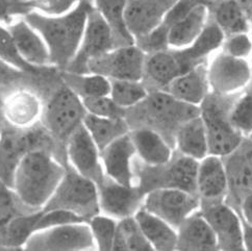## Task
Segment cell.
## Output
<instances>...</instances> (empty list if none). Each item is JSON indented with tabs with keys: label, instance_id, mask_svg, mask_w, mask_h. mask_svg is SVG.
<instances>
[{
	"label": "cell",
	"instance_id": "cell-34",
	"mask_svg": "<svg viewBox=\"0 0 252 251\" xmlns=\"http://www.w3.org/2000/svg\"><path fill=\"white\" fill-rule=\"evenodd\" d=\"M113 250L150 251L154 248L143 235L134 217H128L118 220L117 223Z\"/></svg>",
	"mask_w": 252,
	"mask_h": 251
},
{
	"label": "cell",
	"instance_id": "cell-51",
	"mask_svg": "<svg viewBox=\"0 0 252 251\" xmlns=\"http://www.w3.org/2000/svg\"><path fill=\"white\" fill-rule=\"evenodd\" d=\"M250 138H251V139H252V136H251V137H250Z\"/></svg>",
	"mask_w": 252,
	"mask_h": 251
},
{
	"label": "cell",
	"instance_id": "cell-13",
	"mask_svg": "<svg viewBox=\"0 0 252 251\" xmlns=\"http://www.w3.org/2000/svg\"><path fill=\"white\" fill-rule=\"evenodd\" d=\"M200 211L214 231L219 250H245L242 218L231 205L225 201L208 203L202 204Z\"/></svg>",
	"mask_w": 252,
	"mask_h": 251
},
{
	"label": "cell",
	"instance_id": "cell-46",
	"mask_svg": "<svg viewBox=\"0 0 252 251\" xmlns=\"http://www.w3.org/2000/svg\"><path fill=\"white\" fill-rule=\"evenodd\" d=\"M25 73L28 72L17 69L0 59V89L15 83L16 79H19Z\"/></svg>",
	"mask_w": 252,
	"mask_h": 251
},
{
	"label": "cell",
	"instance_id": "cell-10",
	"mask_svg": "<svg viewBox=\"0 0 252 251\" xmlns=\"http://www.w3.org/2000/svg\"><path fill=\"white\" fill-rule=\"evenodd\" d=\"M26 250H92L95 242L88 222L70 223L33 232L23 246Z\"/></svg>",
	"mask_w": 252,
	"mask_h": 251
},
{
	"label": "cell",
	"instance_id": "cell-8",
	"mask_svg": "<svg viewBox=\"0 0 252 251\" xmlns=\"http://www.w3.org/2000/svg\"><path fill=\"white\" fill-rule=\"evenodd\" d=\"M86 114L82 98L64 83L46 107L45 125L56 139L66 142L71 132L83 123Z\"/></svg>",
	"mask_w": 252,
	"mask_h": 251
},
{
	"label": "cell",
	"instance_id": "cell-18",
	"mask_svg": "<svg viewBox=\"0 0 252 251\" xmlns=\"http://www.w3.org/2000/svg\"><path fill=\"white\" fill-rule=\"evenodd\" d=\"M136 157V150L128 131L100 150L104 174L119 184L137 186L133 173V160Z\"/></svg>",
	"mask_w": 252,
	"mask_h": 251
},
{
	"label": "cell",
	"instance_id": "cell-47",
	"mask_svg": "<svg viewBox=\"0 0 252 251\" xmlns=\"http://www.w3.org/2000/svg\"><path fill=\"white\" fill-rule=\"evenodd\" d=\"M237 212L243 221L252 226V192L243 197Z\"/></svg>",
	"mask_w": 252,
	"mask_h": 251
},
{
	"label": "cell",
	"instance_id": "cell-6",
	"mask_svg": "<svg viewBox=\"0 0 252 251\" xmlns=\"http://www.w3.org/2000/svg\"><path fill=\"white\" fill-rule=\"evenodd\" d=\"M52 210L69 211L89 222L100 214L96 183L77 172L69 164L57 190L42 209L43 212Z\"/></svg>",
	"mask_w": 252,
	"mask_h": 251
},
{
	"label": "cell",
	"instance_id": "cell-12",
	"mask_svg": "<svg viewBox=\"0 0 252 251\" xmlns=\"http://www.w3.org/2000/svg\"><path fill=\"white\" fill-rule=\"evenodd\" d=\"M114 48V39L109 25L93 6L89 13L76 55L64 71L76 74H88V63Z\"/></svg>",
	"mask_w": 252,
	"mask_h": 251
},
{
	"label": "cell",
	"instance_id": "cell-25",
	"mask_svg": "<svg viewBox=\"0 0 252 251\" xmlns=\"http://www.w3.org/2000/svg\"><path fill=\"white\" fill-rule=\"evenodd\" d=\"M165 91L179 101L199 106L211 92L206 65L201 64L177 76Z\"/></svg>",
	"mask_w": 252,
	"mask_h": 251
},
{
	"label": "cell",
	"instance_id": "cell-27",
	"mask_svg": "<svg viewBox=\"0 0 252 251\" xmlns=\"http://www.w3.org/2000/svg\"><path fill=\"white\" fill-rule=\"evenodd\" d=\"M208 7L204 2L198 3L182 19L170 26L167 33L168 47L182 49L191 45L206 25Z\"/></svg>",
	"mask_w": 252,
	"mask_h": 251
},
{
	"label": "cell",
	"instance_id": "cell-36",
	"mask_svg": "<svg viewBox=\"0 0 252 251\" xmlns=\"http://www.w3.org/2000/svg\"><path fill=\"white\" fill-rule=\"evenodd\" d=\"M112 99L121 106L128 110L139 104L145 99L149 90L142 80H125V79H110Z\"/></svg>",
	"mask_w": 252,
	"mask_h": 251
},
{
	"label": "cell",
	"instance_id": "cell-48",
	"mask_svg": "<svg viewBox=\"0 0 252 251\" xmlns=\"http://www.w3.org/2000/svg\"><path fill=\"white\" fill-rule=\"evenodd\" d=\"M243 222V238H244L245 250L252 251V226L248 225L246 222Z\"/></svg>",
	"mask_w": 252,
	"mask_h": 251
},
{
	"label": "cell",
	"instance_id": "cell-1",
	"mask_svg": "<svg viewBox=\"0 0 252 251\" xmlns=\"http://www.w3.org/2000/svg\"><path fill=\"white\" fill-rule=\"evenodd\" d=\"M93 6V0H78L77 4L64 15L46 16L31 12L23 17L46 43L52 67L64 71L74 59Z\"/></svg>",
	"mask_w": 252,
	"mask_h": 251
},
{
	"label": "cell",
	"instance_id": "cell-30",
	"mask_svg": "<svg viewBox=\"0 0 252 251\" xmlns=\"http://www.w3.org/2000/svg\"><path fill=\"white\" fill-rule=\"evenodd\" d=\"M126 1L127 0H93L95 8L112 31L115 48L128 46L136 42L125 23Z\"/></svg>",
	"mask_w": 252,
	"mask_h": 251
},
{
	"label": "cell",
	"instance_id": "cell-16",
	"mask_svg": "<svg viewBox=\"0 0 252 251\" xmlns=\"http://www.w3.org/2000/svg\"><path fill=\"white\" fill-rule=\"evenodd\" d=\"M223 160L228 181L225 202L237 211L243 197L252 192V139L245 138L235 151L223 157Z\"/></svg>",
	"mask_w": 252,
	"mask_h": 251
},
{
	"label": "cell",
	"instance_id": "cell-17",
	"mask_svg": "<svg viewBox=\"0 0 252 251\" xmlns=\"http://www.w3.org/2000/svg\"><path fill=\"white\" fill-rule=\"evenodd\" d=\"M176 2L177 0H127L125 23L134 41L158 28Z\"/></svg>",
	"mask_w": 252,
	"mask_h": 251
},
{
	"label": "cell",
	"instance_id": "cell-38",
	"mask_svg": "<svg viewBox=\"0 0 252 251\" xmlns=\"http://www.w3.org/2000/svg\"><path fill=\"white\" fill-rule=\"evenodd\" d=\"M117 223L118 222L116 219L104 214H98L89 220L88 224L91 229L96 249L102 251L113 250Z\"/></svg>",
	"mask_w": 252,
	"mask_h": 251
},
{
	"label": "cell",
	"instance_id": "cell-37",
	"mask_svg": "<svg viewBox=\"0 0 252 251\" xmlns=\"http://www.w3.org/2000/svg\"><path fill=\"white\" fill-rule=\"evenodd\" d=\"M229 120L235 129L244 138L252 136V93L237 96L229 112Z\"/></svg>",
	"mask_w": 252,
	"mask_h": 251
},
{
	"label": "cell",
	"instance_id": "cell-3",
	"mask_svg": "<svg viewBox=\"0 0 252 251\" xmlns=\"http://www.w3.org/2000/svg\"><path fill=\"white\" fill-rule=\"evenodd\" d=\"M199 114V106L179 101L163 90H154L139 104L126 110L125 120L129 129L146 127L158 131L174 148L179 126Z\"/></svg>",
	"mask_w": 252,
	"mask_h": 251
},
{
	"label": "cell",
	"instance_id": "cell-14",
	"mask_svg": "<svg viewBox=\"0 0 252 251\" xmlns=\"http://www.w3.org/2000/svg\"><path fill=\"white\" fill-rule=\"evenodd\" d=\"M97 188L100 212L116 220L133 217L143 207L145 193L138 186L119 184L104 174Z\"/></svg>",
	"mask_w": 252,
	"mask_h": 251
},
{
	"label": "cell",
	"instance_id": "cell-11",
	"mask_svg": "<svg viewBox=\"0 0 252 251\" xmlns=\"http://www.w3.org/2000/svg\"><path fill=\"white\" fill-rule=\"evenodd\" d=\"M211 92L231 96L242 93L252 80V67L244 59L233 58L223 51L206 66Z\"/></svg>",
	"mask_w": 252,
	"mask_h": 251
},
{
	"label": "cell",
	"instance_id": "cell-42",
	"mask_svg": "<svg viewBox=\"0 0 252 251\" xmlns=\"http://www.w3.org/2000/svg\"><path fill=\"white\" fill-rule=\"evenodd\" d=\"M80 222H87V221L84 218L78 216V215L71 213L69 211H64V210H52L47 212L42 211L41 217L39 218L37 224H35V231L46 229L53 226H58V225H64V224L80 223Z\"/></svg>",
	"mask_w": 252,
	"mask_h": 251
},
{
	"label": "cell",
	"instance_id": "cell-33",
	"mask_svg": "<svg viewBox=\"0 0 252 251\" xmlns=\"http://www.w3.org/2000/svg\"><path fill=\"white\" fill-rule=\"evenodd\" d=\"M62 79L82 99L87 97L106 96L111 92V80L99 74H76L63 71Z\"/></svg>",
	"mask_w": 252,
	"mask_h": 251
},
{
	"label": "cell",
	"instance_id": "cell-21",
	"mask_svg": "<svg viewBox=\"0 0 252 251\" xmlns=\"http://www.w3.org/2000/svg\"><path fill=\"white\" fill-rule=\"evenodd\" d=\"M176 250L185 251H215L218 243L215 234L205 220L201 211H197L189 216L176 228Z\"/></svg>",
	"mask_w": 252,
	"mask_h": 251
},
{
	"label": "cell",
	"instance_id": "cell-39",
	"mask_svg": "<svg viewBox=\"0 0 252 251\" xmlns=\"http://www.w3.org/2000/svg\"><path fill=\"white\" fill-rule=\"evenodd\" d=\"M0 59L7 64L31 74L39 73L44 68H37L28 64L18 52L12 34L8 31L6 25L0 23ZM47 68V67H45Z\"/></svg>",
	"mask_w": 252,
	"mask_h": 251
},
{
	"label": "cell",
	"instance_id": "cell-35",
	"mask_svg": "<svg viewBox=\"0 0 252 251\" xmlns=\"http://www.w3.org/2000/svg\"><path fill=\"white\" fill-rule=\"evenodd\" d=\"M217 24L225 35L239 32H248V18L243 12L237 0H224L215 13Z\"/></svg>",
	"mask_w": 252,
	"mask_h": 251
},
{
	"label": "cell",
	"instance_id": "cell-28",
	"mask_svg": "<svg viewBox=\"0 0 252 251\" xmlns=\"http://www.w3.org/2000/svg\"><path fill=\"white\" fill-rule=\"evenodd\" d=\"M133 217L154 250H176L177 232L170 224L143 208Z\"/></svg>",
	"mask_w": 252,
	"mask_h": 251
},
{
	"label": "cell",
	"instance_id": "cell-26",
	"mask_svg": "<svg viewBox=\"0 0 252 251\" xmlns=\"http://www.w3.org/2000/svg\"><path fill=\"white\" fill-rule=\"evenodd\" d=\"M174 150L198 162L209 156L208 136L200 114L179 126L175 134Z\"/></svg>",
	"mask_w": 252,
	"mask_h": 251
},
{
	"label": "cell",
	"instance_id": "cell-20",
	"mask_svg": "<svg viewBox=\"0 0 252 251\" xmlns=\"http://www.w3.org/2000/svg\"><path fill=\"white\" fill-rule=\"evenodd\" d=\"M6 28L12 34L20 57L28 64L37 68L51 66L46 43L42 35L23 17L17 18L7 24Z\"/></svg>",
	"mask_w": 252,
	"mask_h": 251
},
{
	"label": "cell",
	"instance_id": "cell-23",
	"mask_svg": "<svg viewBox=\"0 0 252 251\" xmlns=\"http://www.w3.org/2000/svg\"><path fill=\"white\" fill-rule=\"evenodd\" d=\"M129 136L136 150V156L142 163L159 166L168 163L173 157L174 148L158 131L138 127L129 129Z\"/></svg>",
	"mask_w": 252,
	"mask_h": 251
},
{
	"label": "cell",
	"instance_id": "cell-9",
	"mask_svg": "<svg viewBox=\"0 0 252 251\" xmlns=\"http://www.w3.org/2000/svg\"><path fill=\"white\" fill-rule=\"evenodd\" d=\"M146 53L136 44L114 48L88 63V72L109 79L142 80Z\"/></svg>",
	"mask_w": 252,
	"mask_h": 251
},
{
	"label": "cell",
	"instance_id": "cell-7",
	"mask_svg": "<svg viewBox=\"0 0 252 251\" xmlns=\"http://www.w3.org/2000/svg\"><path fill=\"white\" fill-rule=\"evenodd\" d=\"M142 208L176 229L189 216L201 209V201L196 194L190 192L159 188L145 194Z\"/></svg>",
	"mask_w": 252,
	"mask_h": 251
},
{
	"label": "cell",
	"instance_id": "cell-24",
	"mask_svg": "<svg viewBox=\"0 0 252 251\" xmlns=\"http://www.w3.org/2000/svg\"><path fill=\"white\" fill-rule=\"evenodd\" d=\"M225 34L219 26L214 23L206 24L196 40L182 49H172L181 64L183 72L191 70L201 64L210 53L222 46Z\"/></svg>",
	"mask_w": 252,
	"mask_h": 251
},
{
	"label": "cell",
	"instance_id": "cell-22",
	"mask_svg": "<svg viewBox=\"0 0 252 251\" xmlns=\"http://www.w3.org/2000/svg\"><path fill=\"white\" fill-rule=\"evenodd\" d=\"M183 69L173 50H160L146 56L142 82L149 91L165 90L183 74Z\"/></svg>",
	"mask_w": 252,
	"mask_h": 251
},
{
	"label": "cell",
	"instance_id": "cell-31",
	"mask_svg": "<svg viewBox=\"0 0 252 251\" xmlns=\"http://www.w3.org/2000/svg\"><path fill=\"white\" fill-rule=\"evenodd\" d=\"M41 215L42 210L14 217L0 228V239L2 241L0 247L7 250H21L26 241L35 231V224Z\"/></svg>",
	"mask_w": 252,
	"mask_h": 251
},
{
	"label": "cell",
	"instance_id": "cell-43",
	"mask_svg": "<svg viewBox=\"0 0 252 251\" xmlns=\"http://www.w3.org/2000/svg\"><path fill=\"white\" fill-rule=\"evenodd\" d=\"M32 12L46 16H61L70 12L78 0H28Z\"/></svg>",
	"mask_w": 252,
	"mask_h": 251
},
{
	"label": "cell",
	"instance_id": "cell-45",
	"mask_svg": "<svg viewBox=\"0 0 252 251\" xmlns=\"http://www.w3.org/2000/svg\"><path fill=\"white\" fill-rule=\"evenodd\" d=\"M31 12L28 0H0V23L7 25Z\"/></svg>",
	"mask_w": 252,
	"mask_h": 251
},
{
	"label": "cell",
	"instance_id": "cell-41",
	"mask_svg": "<svg viewBox=\"0 0 252 251\" xmlns=\"http://www.w3.org/2000/svg\"><path fill=\"white\" fill-rule=\"evenodd\" d=\"M222 45L223 52L233 58L247 60L252 55V39L248 32H239L227 35Z\"/></svg>",
	"mask_w": 252,
	"mask_h": 251
},
{
	"label": "cell",
	"instance_id": "cell-50",
	"mask_svg": "<svg viewBox=\"0 0 252 251\" xmlns=\"http://www.w3.org/2000/svg\"><path fill=\"white\" fill-rule=\"evenodd\" d=\"M249 87H250V91H249V92H251V93H252V80H251V83H250Z\"/></svg>",
	"mask_w": 252,
	"mask_h": 251
},
{
	"label": "cell",
	"instance_id": "cell-2",
	"mask_svg": "<svg viewBox=\"0 0 252 251\" xmlns=\"http://www.w3.org/2000/svg\"><path fill=\"white\" fill-rule=\"evenodd\" d=\"M66 167L53 159L46 149H32L17 166L13 191L30 211H40L55 193Z\"/></svg>",
	"mask_w": 252,
	"mask_h": 251
},
{
	"label": "cell",
	"instance_id": "cell-4",
	"mask_svg": "<svg viewBox=\"0 0 252 251\" xmlns=\"http://www.w3.org/2000/svg\"><path fill=\"white\" fill-rule=\"evenodd\" d=\"M197 169L198 160L176 150L169 162L164 165L149 166L142 163L137 157L133 160L137 186L145 194L159 188H174L196 194Z\"/></svg>",
	"mask_w": 252,
	"mask_h": 251
},
{
	"label": "cell",
	"instance_id": "cell-32",
	"mask_svg": "<svg viewBox=\"0 0 252 251\" xmlns=\"http://www.w3.org/2000/svg\"><path fill=\"white\" fill-rule=\"evenodd\" d=\"M83 123L99 150H102L113 141L129 131V126L125 118H104L87 113Z\"/></svg>",
	"mask_w": 252,
	"mask_h": 251
},
{
	"label": "cell",
	"instance_id": "cell-44",
	"mask_svg": "<svg viewBox=\"0 0 252 251\" xmlns=\"http://www.w3.org/2000/svg\"><path fill=\"white\" fill-rule=\"evenodd\" d=\"M17 196L12 188L0 181V228L17 216Z\"/></svg>",
	"mask_w": 252,
	"mask_h": 251
},
{
	"label": "cell",
	"instance_id": "cell-29",
	"mask_svg": "<svg viewBox=\"0 0 252 251\" xmlns=\"http://www.w3.org/2000/svg\"><path fill=\"white\" fill-rule=\"evenodd\" d=\"M1 106L5 120L18 128L33 124L40 114L39 99L29 91H16Z\"/></svg>",
	"mask_w": 252,
	"mask_h": 251
},
{
	"label": "cell",
	"instance_id": "cell-5",
	"mask_svg": "<svg viewBox=\"0 0 252 251\" xmlns=\"http://www.w3.org/2000/svg\"><path fill=\"white\" fill-rule=\"evenodd\" d=\"M238 95L224 96L210 92L199 105L208 136L209 155L226 157L245 139L235 129L229 120V112Z\"/></svg>",
	"mask_w": 252,
	"mask_h": 251
},
{
	"label": "cell",
	"instance_id": "cell-40",
	"mask_svg": "<svg viewBox=\"0 0 252 251\" xmlns=\"http://www.w3.org/2000/svg\"><path fill=\"white\" fill-rule=\"evenodd\" d=\"M82 100L88 114L112 119L125 118L126 110L117 104L110 95L87 97Z\"/></svg>",
	"mask_w": 252,
	"mask_h": 251
},
{
	"label": "cell",
	"instance_id": "cell-19",
	"mask_svg": "<svg viewBox=\"0 0 252 251\" xmlns=\"http://www.w3.org/2000/svg\"><path fill=\"white\" fill-rule=\"evenodd\" d=\"M228 181L223 157L209 155L198 162L196 194L202 204L225 201Z\"/></svg>",
	"mask_w": 252,
	"mask_h": 251
},
{
	"label": "cell",
	"instance_id": "cell-49",
	"mask_svg": "<svg viewBox=\"0 0 252 251\" xmlns=\"http://www.w3.org/2000/svg\"><path fill=\"white\" fill-rule=\"evenodd\" d=\"M238 3L240 4L241 8L245 13L247 18L249 16L252 17V0H238Z\"/></svg>",
	"mask_w": 252,
	"mask_h": 251
},
{
	"label": "cell",
	"instance_id": "cell-15",
	"mask_svg": "<svg viewBox=\"0 0 252 251\" xmlns=\"http://www.w3.org/2000/svg\"><path fill=\"white\" fill-rule=\"evenodd\" d=\"M69 164L82 175L98 185L104 176L100 159V150L90 136L84 123L71 132L66 141Z\"/></svg>",
	"mask_w": 252,
	"mask_h": 251
}]
</instances>
